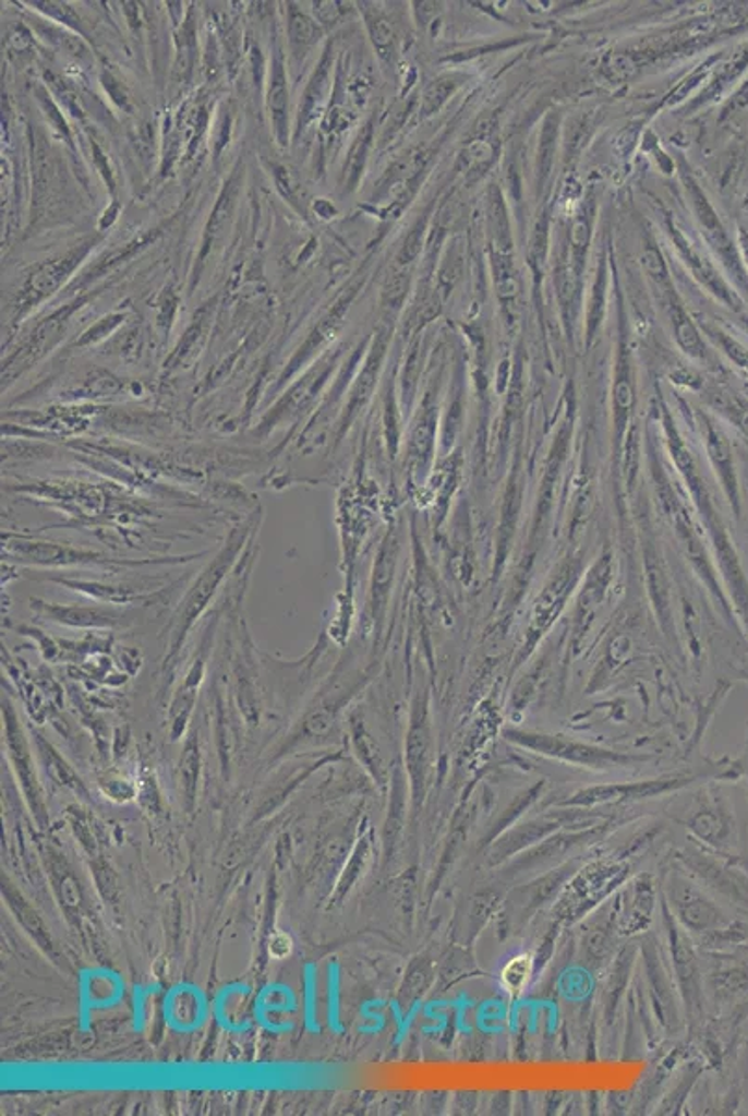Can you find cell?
Listing matches in <instances>:
<instances>
[{"instance_id": "6da1fadb", "label": "cell", "mask_w": 748, "mask_h": 1116, "mask_svg": "<svg viewBox=\"0 0 748 1116\" xmlns=\"http://www.w3.org/2000/svg\"><path fill=\"white\" fill-rule=\"evenodd\" d=\"M663 410H665L663 411V430H665L666 447L671 451V456L676 461L678 471L684 477L689 492H691L692 501H695L700 516L704 519L708 532H710L711 542H713V548H715L716 562L721 564V569H723L724 579H726V585H728L729 592H732V598L736 600L737 611H739L741 619L748 625V583L747 577L743 574L739 559H737L736 549L729 543L726 527H724L721 516L716 514L713 495H711L704 477L698 471L697 461L692 458L691 451L687 448L684 440H681L678 429L674 427L673 417H671L665 406H663Z\"/></svg>"}, {"instance_id": "7a4b0ae2", "label": "cell", "mask_w": 748, "mask_h": 1116, "mask_svg": "<svg viewBox=\"0 0 748 1116\" xmlns=\"http://www.w3.org/2000/svg\"><path fill=\"white\" fill-rule=\"evenodd\" d=\"M252 532H254L252 521H244V524L233 527L229 537L226 538V542L222 543V548L216 551V555L200 572L196 580L184 593L183 600L179 603L173 620H171L170 635H168V644H166V667L178 661L181 648L191 635L192 627L209 609L210 600L215 598L218 588L222 587L229 572L236 566L242 549L246 548V543L252 538Z\"/></svg>"}, {"instance_id": "3957f363", "label": "cell", "mask_w": 748, "mask_h": 1116, "mask_svg": "<svg viewBox=\"0 0 748 1116\" xmlns=\"http://www.w3.org/2000/svg\"><path fill=\"white\" fill-rule=\"evenodd\" d=\"M4 559L17 562L21 566H36V568H73V566H94V568H138V566H152V564H181L192 561L189 556L179 559H114L105 555L101 551L94 549L76 548L70 543L49 542V540H36V538L23 537V535H7L4 537Z\"/></svg>"}, {"instance_id": "277c9868", "label": "cell", "mask_w": 748, "mask_h": 1116, "mask_svg": "<svg viewBox=\"0 0 748 1116\" xmlns=\"http://www.w3.org/2000/svg\"><path fill=\"white\" fill-rule=\"evenodd\" d=\"M505 739L520 748L534 752L540 756L552 757L563 764L576 765L590 770H616L635 767L648 761L647 756H635L624 752L607 751L594 744L579 743L565 735L553 733L529 732V730H507Z\"/></svg>"}, {"instance_id": "5b68a950", "label": "cell", "mask_w": 748, "mask_h": 1116, "mask_svg": "<svg viewBox=\"0 0 748 1116\" xmlns=\"http://www.w3.org/2000/svg\"><path fill=\"white\" fill-rule=\"evenodd\" d=\"M629 867L620 862L592 864L579 869L558 896V915L565 920L583 917L589 910L598 907L602 899L611 896L618 884L628 878Z\"/></svg>"}, {"instance_id": "8992f818", "label": "cell", "mask_w": 748, "mask_h": 1116, "mask_svg": "<svg viewBox=\"0 0 748 1116\" xmlns=\"http://www.w3.org/2000/svg\"><path fill=\"white\" fill-rule=\"evenodd\" d=\"M666 907L687 933L713 934L728 927V920L713 899L689 878L676 873L666 884Z\"/></svg>"}, {"instance_id": "52a82bcc", "label": "cell", "mask_w": 748, "mask_h": 1116, "mask_svg": "<svg viewBox=\"0 0 748 1116\" xmlns=\"http://www.w3.org/2000/svg\"><path fill=\"white\" fill-rule=\"evenodd\" d=\"M695 778L687 775H666L653 780L631 783H605V785H592V788L579 789L574 795L557 802L560 807H584L590 809L594 806H611V804H624V802L644 801L652 796L668 795L673 791L689 785Z\"/></svg>"}, {"instance_id": "ba28073f", "label": "cell", "mask_w": 748, "mask_h": 1116, "mask_svg": "<svg viewBox=\"0 0 748 1116\" xmlns=\"http://www.w3.org/2000/svg\"><path fill=\"white\" fill-rule=\"evenodd\" d=\"M663 921H665L666 934H668V947H671V959H673L674 977L678 983L679 996L684 1001L687 1016L697 1020L702 1012V973L698 965L697 952L692 949L689 936L685 934L678 921L674 920L673 912L663 902Z\"/></svg>"}, {"instance_id": "9c48e42d", "label": "cell", "mask_w": 748, "mask_h": 1116, "mask_svg": "<svg viewBox=\"0 0 748 1116\" xmlns=\"http://www.w3.org/2000/svg\"><path fill=\"white\" fill-rule=\"evenodd\" d=\"M581 869L579 860H570L563 864L555 865L552 869L545 871L544 875L533 878L531 883L521 884L508 893V917L514 927H521L523 923L536 915L539 910L545 909L547 904L557 901L563 893L566 884Z\"/></svg>"}, {"instance_id": "30bf717a", "label": "cell", "mask_w": 748, "mask_h": 1116, "mask_svg": "<svg viewBox=\"0 0 748 1116\" xmlns=\"http://www.w3.org/2000/svg\"><path fill=\"white\" fill-rule=\"evenodd\" d=\"M603 832H605V827L571 828L565 833L555 832L544 841H540V845L536 843V845L529 847L527 851L508 860L505 877H526L534 871L552 869L555 865L563 864L560 860L565 859L566 854H570L579 847L594 843L602 838Z\"/></svg>"}, {"instance_id": "8fae6325", "label": "cell", "mask_w": 748, "mask_h": 1116, "mask_svg": "<svg viewBox=\"0 0 748 1116\" xmlns=\"http://www.w3.org/2000/svg\"><path fill=\"white\" fill-rule=\"evenodd\" d=\"M590 817V812L581 817L579 812H576V807L566 812V809H555V812H547L542 815L539 819L527 820L526 825L512 828L508 832L503 833L502 838L495 841L492 849L488 852V864L502 865L508 860H512L514 856H518L520 852L527 851L529 847L536 845L540 841H544L545 838H550L553 833L558 832L560 828L579 827L581 820Z\"/></svg>"}, {"instance_id": "7c38bea8", "label": "cell", "mask_w": 748, "mask_h": 1116, "mask_svg": "<svg viewBox=\"0 0 748 1116\" xmlns=\"http://www.w3.org/2000/svg\"><path fill=\"white\" fill-rule=\"evenodd\" d=\"M685 190L691 200L692 211L697 215L698 224L702 228L708 244L716 253V257L723 261L724 268L736 279V284L748 292V276L743 266L741 257L734 247V240L729 239L728 231L724 229L723 221L719 220L715 208L711 207L704 192L700 190L697 181L687 171H684Z\"/></svg>"}, {"instance_id": "4fadbf2b", "label": "cell", "mask_w": 748, "mask_h": 1116, "mask_svg": "<svg viewBox=\"0 0 748 1116\" xmlns=\"http://www.w3.org/2000/svg\"><path fill=\"white\" fill-rule=\"evenodd\" d=\"M31 609L39 619L71 629L114 631L128 629L133 625L131 614L116 609V605H58L52 601L33 598Z\"/></svg>"}, {"instance_id": "5bb4252c", "label": "cell", "mask_w": 748, "mask_h": 1116, "mask_svg": "<svg viewBox=\"0 0 748 1116\" xmlns=\"http://www.w3.org/2000/svg\"><path fill=\"white\" fill-rule=\"evenodd\" d=\"M387 343H389V332L387 329H378V335L374 339L373 347L369 350L367 360L363 365L362 372L358 374L352 389H350V397L345 404V410H342L339 421H337L336 430V445L342 442L345 434L349 432L350 427L354 424L358 416L362 413L363 408L367 406L369 400L373 397L374 387L378 382V374L382 371V363L386 358Z\"/></svg>"}, {"instance_id": "9a60e30c", "label": "cell", "mask_w": 748, "mask_h": 1116, "mask_svg": "<svg viewBox=\"0 0 748 1116\" xmlns=\"http://www.w3.org/2000/svg\"><path fill=\"white\" fill-rule=\"evenodd\" d=\"M685 827L691 830L695 838L702 843L724 849L728 847L734 836V814L728 802L723 796H702L692 807L691 814H687Z\"/></svg>"}, {"instance_id": "2e32d148", "label": "cell", "mask_w": 748, "mask_h": 1116, "mask_svg": "<svg viewBox=\"0 0 748 1116\" xmlns=\"http://www.w3.org/2000/svg\"><path fill=\"white\" fill-rule=\"evenodd\" d=\"M438 429V406L432 403V393L423 403V410L413 423L410 435H408L407 464L408 473L412 479L419 480L425 477L434 455V440Z\"/></svg>"}, {"instance_id": "e0dca14e", "label": "cell", "mask_w": 748, "mask_h": 1116, "mask_svg": "<svg viewBox=\"0 0 748 1116\" xmlns=\"http://www.w3.org/2000/svg\"><path fill=\"white\" fill-rule=\"evenodd\" d=\"M702 434H704L705 451H708L711 466L715 469L716 479L721 480V487H723L724 495L728 499L732 511L739 516V512H741L739 487H737L736 467H734V455L729 448L728 437L708 417H702Z\"/></svg>"}, {"instance_id": "ac0fdd59", "label": "cell", "mask_w": 748, "mask_h": 1116, "mask_svg": "<svg viewBox=\"0 0 748 1116\" xmlns=\"http://www.w3.org/2000/svg\"><path fill=\"white\" fill-rule=\"evenodd\" d=\"M51 583L60 587L70 588L73 592L83 593L89 600L101 601L107 605H129V603H142V605H155L160 600L162 588L155 592H147L146 588L116 587L97 580L68 579V577H51Z\"/></svg>"}, {"instance_id": "d6986e66", "label": "cell", "mask_w": 748, "mask_h": 1116, "mask_svg": "<svg viewBox=\"0 0 748 1116\" xmlns=\"http://www.w3.org/2000/svg\"><path fill=\"white\" fill-rule=\"evenodd\" d=\"M668 235L673 239L674 248L678 250L679 257L684 259L685 265L691 271L692 276L700 281V285H704L705 289L710 290L711 295H715L721 302L726 303L729 308H736L739 310V300L736 295L729 290L728 285L724 284L723 278L716 274L715 268L700 257V253L691 247V242L685 239L684 233L679 231L673 221L668 220L666 224Z\"/></svg>"}, {"instance_id": "ffe728a7", "label": "cell", "mask_w": 748, "mask_h": 1116, "mask_svg": "<svg viewBox=\"0 0 748 1116\" xmlns=\"http://www.w3.org/2000/svg\"><path fill=\"white\" fill-rule=\"evenodd\" d=\"M655 909V889L650 877H641L628 884L626 897L618 912V931L624 934L641 933L652 921Z\"/></svg>"}, {"instance_id": "44dd1931", "label": "cell", "mask_w": 748, "mask_h": 1116, "mask_svg": "<svg viewBox=\"0 0 748 1116\" xmlns=\"http://www.w3.org/2000/svg\"><path fill=\"white\" fill-rule=\"evenodd\" d=\"M397 543H399L397 537L389 532L382 542L378 559L374 562L373 587H371V598H369V620L376 625V629H381V622L386 614L387 596L391 588L395 562H397V553H399Z\"/></svg>"}, {"instance_id": "7402d4cb", "label": "cell", "mask_w": 748, "mask_h": 1116, "mask_svg": "<svg viewBox=\"0 0 748 1116\" xmlns=\"http://www.w3.org/2000/svg\"><path fill=\"white\" fill-rule=\"evenodd\" d=\"M86 252H88V247H81L79 250L65 253L64 257L55 259L51 263L39 266L26 284L25 295H23L26 305H33L44 298L51 297L52 292L64 284L71 272L75 271V266L81 263V259L86 255Z\"/></svg>"}, {"instance_id": "603a6c76", "label": "cell", "mask_w": 748, "mask_h": 1116, "mask_svg": "<svg viewBox=\"0 0 748 1116\" xmlns=\"http://www.w3.org/2000/svg\"><path fill=\"white\" fill-rule=\"evenodd\" d=\"M349 302L350 298H342V300H339V302L336 303V308H334L328 315L324 316L323 321L318 322L317 328L311 332L310 337H307V341L300 347L299 352L292 356L291 363L287 365L286 371L281 372L278 387L286 385L287 382H289V380H291L292 376L302 369V367H305V363H310V361L315 358V353H317L321 348L328 345L331 337L336 335L337 328L341 326V319L342 315H345L347 308H349Z\"/></svg>"}, {"instance_id": "cb8c5ba5", "label": "cell", "mask_w": 748, "mask_h": 1116, "mask_svg": "<svg viewBox=\"0 0 748 1116\" xmlns=\"http://www.w3.org/2000/svg\"><path fill=\"white\" fill-rule=\"evenodd\" d=\"M660 952L657 947L652 941H648L644 947V970H647L648 986L652 992L653 1001L660 1005L661 1022L665 1023L666 1028H674L678 1025V1005L674 1001V986L668 981L665 968L661 964Z\"/></svg>"}, {"instance_id": "d4e9b609", "label": "cell", "mask_w": 748, "mask_h": 1116, "mask_svg": "<svg viewBox=\"0 0 748 1116\" xmlns=\"http://www.w3.org/2000/svg\"><path fill=\"white\" fill-rule=\"evenodd\" d=\"M268 107L273 118L274 136L279 145H287L289 140V92H287L286 63L283 55L276 51L273 60V73H270V86H268Z\"/></svg>"}, {"instance_id": "484cf974", "label": "cell", "mask_w": 748, "mask_h": 1116, "mask_svg": "<svg viewBox=\"0 0 748 1116\" xmlns=\"http://www.w3.org/2000/svg\"><path fill=\"white\" fill-rule=\"evenodd\" d=\"M660 287L665 292L666 311H668V316L673 321L676 341H678L679 347H681V350L687 356L702 360V358H705L704 341H702V337L698 334L697 326L692 324L691 316L687 315L684 305L679 303L678 297H676V292L673 290V284L668 281V284L660 285Z\"/></svg>"}, {"instance_id": "4316f807", "label": "cell", "mask_w": 748, "mask_h": 1116, "mask_svg": "<svg viewBox=\"0 0 748 1116\" xmlns=\"http://www.w3.org/2000/svg\"><path fill=\"white\" fill-rule=\"evenodd\" d=\"M615 917H596L583 936V960L589 968H602L615 957L616 944Z\"/></svg>"}, {"instance_id": "83f0119b", "label": "cell", "mask_w": 748, "mask_h": 1116, "mask_svg": "<svg viewBox=\"0 0 748 1116\" xmlns=\"http://www.w3.org/2000/svg\"><path fill=\"white\" fill-rule=\"evenodd\" d=\"M331 88V47L328 45V49L324 51L323 60L318 63L317 70L311 76L310 84L305 88L304 99L300 103V118L299 129H305L310 125L311 121L315 120L321 110H323L324 101L330 94Z\"/></svg>"}, {"instance_id": "f1b7e54d", "label": "cell", "mask_w": 748, "mask_h": 1116, "mask_svg": "<svg viewBox=\"0 0 748 1116\" xmlns=\"http://www.w3.org/2000/svg\"><path fill=\"white\" fill-rule=\"evenodd\" d=\"M635 387L634 372H631V360H629L626 348H622L616 367L615 387H613V408H615L616 440L618 443L624 437L626 424L629 421V413L634 408Z\"/></svg>"}, {"instance_id": "f546056e", "label": "cell", "mask_w": 748, "mask_h": 1116, "mask_svg": "<svg viewBox=\"0 0 748 1116\" xmlns=\"http://www.w3.org/2000/svg\"><path fill=\"white\" fill-rule=\"evenodd\" d=\"M321 38L317 21L311 20L307 13L299 8H289V47L294 62H304L307 52Z\"/></svg>"}, {"instance_id": "4dcf8cb0", "label": "cell", "mask_w": 748, "mask_h": 1116, "mask_svg": "<svg viewBox=\"0 0 748 1116\" xmlns=\"http://www.w3.org/2000/svg\"><path fill=\"white\" fill-rule=\"evenodd\" d=\"M204 315L205 311L200 315V319L196 316V321L189 328V332L184 334L183 339L179 343V347L176 348V352L171 353L170 360L166 361V369L168 371L191 367L192 361L196 360L197 353L202 352L205 334H207V319Z\"/></svg>"}, {"instance_id": "1f68e13d", "label": "cell", "mask_w": 748, "mask_h": 1116, "mask_svg": "<svg viewBox=\"0 0 748 1116\" xmlns=\"http://www.w3.org/2000/svg\"><path fill=\"white\" fill-rule=\"evenodd\" d=\"M635 951L624 949L618 955V959L615 962V970L611 975L607 988H605V1020L611 1022L613 1015H615L616 1005L620 1003L622 994L626 991V984H628L629 972H631V965H634Z\"/></svg>"}, {"instance_id": "d6a6232c", "label": "cell", "mask_w": 748, "mask_h": 1116, "mask_svg": "<svg viewBox=\"0 0 748 1116\" xmlns=\"http://www.w3.org/2000/svg\"><path fill=\"white\" fill-rule=\"evenodd\" d=\"M710 404L748 437V400L728 389H711Z\"/></svg>"}, {"instance_id": "836d02e7", "label": "cell", "mask_w": 748, "mask_h": 1116, "mask_svg": "<svg viewBox=\"0 0 748 1116\" xmlns=\"http://www.w3.org/2000/svg\"><path fill=\"white\" fill-rule=\"evenodd\" d=\"M590 228H592V208L583 207V211L579 213L578 218L574 220L570 233L571 272L576 274L578 281L581 279L584 259H587V248H589L590 242Z\"/></svg>"}, {"instance_id": "e575fe53", "label": "cell", "mask_w": 748, "mask_h": 1116, "mask_svg": "<svg viewBox=\"0 0 748 1116\" xmlns=\"http://www.w3.org/2000/svg\"><path fill=\"white\" fill-rule=\"evenodd\" d=\"M365 12V23H367L369 36L373 39L374 49L378 51L381 58L391 57L394 51V28L389 25L386 15L378 12L376 8H369L363 10Z\"/></svg>"}, {"instance_id": "d590c367", "label": "cell", "mask_w": 748, "mask_h": 1116, "mask_svg": "<svg viewBox=\"0 0 748 1116\" xmlns=\"http://www.w3.org/2000/svg\"><path fill=\"white\" fill-rule=\"evenodd\" d=\"M371 140H373V125L367 123L363 129L360 136L355 139L352 149H350L349 160L345 165V181L349 184V189H355V184L360 181V177L363 173V166L367 160L369 147H371Z\"/></svg>"}, {"instance_id": "8d00e7d4", "label": "cell", "mask_w": 748, "mask_h": 1116, "mask_svg": "<svg viewBox=\"0 0 748 1116\" xmlns=\"http://www.w3.org/2000/svg\"><path fill=\"white\" fill-rule=\"evenodd\" d=\"M494 281L502 300H514L518 295V279L510 252H494Z\"/></svg>"}, {"instance_id": "74e56055", "label": "cell", "mask_w": 748, "mask_h": 1116, "mask_svg": "<svg viewBox=\"0 0 748 1116\" xmlns=\"http://www.w3.org/2000/svg\"><path fill=\"white\" fill-rule=\"evenodd\" d=\"M236 194L237 187L231 181L228 189L224 190V194L218 200V205H216L215 213H213V218H210L209 228H207V233H205V237H207L205 239V252L209 250L210 244L218 239V235L222 233L224 228H226V221H228L229 215L233 211Z\"/></svg>"}, {"instance_id": "f35d334b", "label": "cell", "mask_w": 748, "mask_h": 1116, "mask_svg": "<svg viewBox=\"0 0 748 1116\" xmlns=\"http://www.w3.org/2000/svg\"><path fill=\"white\" fill-rule=\"evenodd\" d=\"M534 973V959L531 955H520V957H514L508 962L502 972V981L505 984V988L508 992H520L523 991L527 981L531 979Z\"/></svg>"}, {"instance_id": "ab89813d", "label": "cell", "mask_w": 748, "mask_h": 1116, "mask_svg": "<svg viewBox=\"0 0 748 1116\" xmlns=\"http://www.w3.org/2000/svg\"><path fill=\"white\" fill-rule=\"evenodd\" d=\"M120 389V382L110 372L96 371L88 374V379L84 380V384L79 389H75L73 395L76 398L107 397V395H114Z\"/></svg>"}, {"instance_id": "60d3db41", "label": "cell", "mask_w": 748, "mask_h": 1116, "mask_svg": "<svg viewBox=\"0 0 748 1116\" xmlns=\"http://www.w3.org/2000/svg\"><path fill=\"white\" fill-rule=\"evenodd\" d=\"M455 88H457V83L450 81V79L434 81L431 88L425 92V99H423V105H421V115L431 116L434 112H438L442 105L453 95Z\"/></svg>"}, {"instance_id": "b9f144b4", "label": "cell", "mask_w": 748, "mask_h": 1116, "mask_svg": "<svg viewBox=\"0 0 748 1116\" xmlns=\"http://www.w3.org/2000/svg\"><path fill=\"white\" fill-rule=\"evenodd\" d=\"M33 7L38 8L39 12L45 13L52 21H58L62 25H68L71 28H75V31L83 32L81 17L68 4H62V2H33Z\"/></svg>"}, {"instance_id": "7bdbcfd3", "label": "cell", "mask_w": 748, "mask_h": 1116, "mask_svg": "<svg viewBox=\"0 0 748 1116\" xmlns=\"http://www.w3.org/2000/svg\"><path fill=\"white\" fill-rule=\"evenodd\" d=\"M708 334L711 335V339L721 345L724 353L728 356L729 360L734 361L737 367L747 369L748 371V350L743 347L741 343H737L736 339H732L728 335L719 332V329H708Z\"/></svg>"}, {"instance_id": "ee69618b", "label": "cell", "mask_w": 748, "mask_h": 1116, "mask_svg": "<svg viewBox=\"0 0 748 1116\" xmlns=\"http://www.w3.org/2000/svg\"><path fill=\"white\" fill-rule=\"evenodd\" d=\"M603 305H605V268L602 266V271L598 268L596 287H594L592 300H590L589 337H594L598 324L602 322Z\"/></svg>"}, {"instance_id": "f6af8a7d", "label": "cell", "mask_w": 748, "mask_h": 1116, "mask_svg": "<svg viewBox=\"0 0 748 1116\" xmlns=\"http://www.w3.org/2000/svg\"><path fill=\"white\" fill-rule=\"evenodd\" d=\"M555 136H557V127H553L552 123H545L544 133H542V142L539 147V165L540 173L547 176L550 168H552V157L555 153Z\"/></svg>"}, {"instance_id": "bcb514c9", "label": "cell", "mask_w": 748, "mask_h": 1116, "mask_svg": "<svg viewBox=\"0 0 748 1116\" xmlns=\"http://www.w3.org/2000/svg\"><path fill=\"white\" fill-rule=\"evenodd\" d=\"M120 321L121 315L105 319V321H102L101 324H97L96 328L89 329L88 334L84 335L81 345H88V343L99 341V339H102L105 335L110 334V332H112V329H114L116 326L120 324Z\"/></svg>"}, {"instance_id": "7dc6e473", "label": "cell", "mask_w": 748, "mask_h": 1116, "mask_svg": "<svg viewBox=\"0 0 748 1116\" xmlns=\"http://www.w3.org/2000/svg\"><path fill=\"white\" fill-rule=\"evenodd\" d=\"M315 13H317L318 21L324 25H331L336 23L337 17L341 15V2H315Z\"/></svg>"}, {"instance_id": "c3c4849f", "label": "cell", "mask_w": 748, "mask_h": 1116, "mask_svg": "<svg viewBox=\"0 0 748 1116\" xmlns=\"http://www.w3.org/2000/svg\"><path fill=\"white\" fill-rule=\"evenodd\" d=\"M739 244H741L743 253H745V259H747L748 265V233L747 231H743V229L739 231Z\"/></svg>"}]
</instances>
